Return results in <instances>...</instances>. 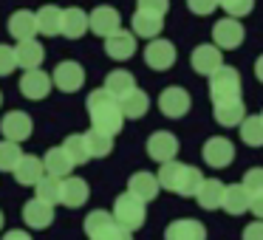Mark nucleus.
<instances>
[{"mask_svg": "<svg viewBox=\"0 0 263 240\" xmlns=\"http://www.w3.org/2000/svg\"><path fill=\"white\" fill-rule=\"evenodd\" d=\"M85 108H88V116H91L93 130L108 133V136L122 133V127H125V116H122V110H119V99L110 96L105 88H97V91L88 93Z\"/></svg>", "mask_w": 263, "mask_h": 240, "instance_id": "nucleus-1", "label": "nucleus"}, {"mask_svg": "<svg viewBox=\"0 0 263 240\" xmlns=\"http://www.w3.org/2000/svg\"><path fill=\"white\" fill-rule=\"evenodd\" d=\"M82 226H85L88 240H133V232H127L125 226H119L108 209L88 212Z\"/></svg>", "mask_w": 263, "mask_h": 240, "instance_id": "nucleus-2", "label": "nucleus"}, {"mask_svg": "<svg viewBox=\"0 0 263 240\" xmlns=\"http://www.w3.org/2000/svg\"><path fill=\"white\" fill-rule=\"evenodd\" d=\"M243 96V85H240V74L232 65H221L218 71L210 74V99L212 105L218 102H232V99Z\"/></svg>", "mask_w": 263, "mask_h": 240, "instance_id": "nucleus-3", "label": "nucleus"}, {"mask_svg": "<svg viewBox=\"0 0 263 240\" xmlns=\"http://www.w3.org/2000/svg\"><path fill=\"white\" fill-rule=\"evenodd\" d=\"M110 215H114V221L119 223V226H125L127 232H136V229L144 226V217H147V204H144V201H139V198H133L130 192H122V195H116Z\"/></svg>", "mask_w": 263, "mask_h": 240, "instance_id": "nucleus-4", "label": "nucleus"}, {"mask_svg": "<svg viewBox=\"0 0 263 240\" xmlns=\"http://www.w3.org/2000/svg\"><path fill=\"white\" fill-rule=\"evenodd\" d=\"M201 158H204L206 167H215V170H227L235 161V147L229 138L223 136H210L201 147Z\"/></svg>", "mask_w": 263, "mask_h": 240, "instance_id": "nucleus-5", "label": "nucleus"}, {"mask_svg": "<svg viewBox=\"0 0 263 240\" xmlns=\"http://www.w3.org/2000/svg\"><path fill=\"white\" fill-rule=\"evenodd\" d=\"M176 59H178L176 46L170 40H164V37H153L150 46L144 48V63L153 71H170L176 65Z\"/></svg>", "mask_w": 263, "mask_h": 240, "instance_id": "nucleus-6", "label": "nucleus"}, {"mask_svg": "<svg viewBox=\"0 0 263 240\" xmlns=\"http://www.w3.org/2000/svg\"><path fill=\"white\" fill-rule=\"evenodd\" d=\"M0 133H3L6 142L20 144L34 133V122H31V116L23 113V110H9V113L0 119Z\"/></svg>", "mask_w": 263, "mask_h": 240, "instance_id": "nucleus-7", "label": "nucleus"}, {"mask_svg": "<svg viewBox=\"0 0 263 240\" xmlns=\"http://www.w3.org/2000/svg\"><path fill=\"white\" fill-rule=\"evenodd\" d=\"M51 85L60 88L63 93H77L85 85V68H82L80 63H74V59H65V63H60L57 68H54Z\"/></svg>", "mask_w": 263, "mask_h": 240, "instance_id": "nucleus-8", "label": "nucleus"}, {"mask_svg": "<svg viewBox=\"0 0 263 240\" xmlns=\"http://www.w3.org/2000/svg\"><path fill=\"white\" fill-rule=\"evenodd\" d=\"M91 198V187H88L85 178L80 175H65L60 181V204L68 206V209H80V206L88 204Z\"/></svg>", "mask_w": 263, "mask_h": 240, "instance_id": "nucleus-9", "label": "nucleus"}, {"mask_svg": "<svg viewBox=\"0 0 263 240\" xmlns=\"http://www.w3.org/2000/svg\"><path fill=\"white\" fill-rule=\"evenodd\" d=\"M243 37H246V31H243V26H240V20L223 17V20H218L215 29H212V40H215L212 46L221 48V51H232V48H238L240 43H243Z\"/></svg>", "mask_w": 263, "mask_h": 240, "instance_id": "nucleus-10", "label": "nucleus"}, {"mask_svg": "<svg viewBox=\"0 0 263 240\" xmlns=\"http://www.w3.org/2000/svg\"><path fill=\"white\" fill-rule=\"evenodd\" d=\"M190 105H193L190 93L184 91V88H178V85H170V88H164V91L159 93V110L164 116H170V119H181V116H187Z\"/></svg>", "mask_w": 263, "mask_h": 240, "instance_id": "nucleus-11", "label": "nucleus"}, {"mask_svg": "<svg viewBox=\"0 0 263 240\" xmlns=\"http://www.w3.org/2000/svg\"><path fill=\"white\" fill-rule=\"evenodd\" d=\"M178 138L173 136L170 130H156L153 136L147 138V155L156 161V164H164V161H173L178 155Z\"/></svg>", "mask_w": 263, "mask_h": 240, "instance_id": "nucleus-12", "label": "nucleus"}, {"mask_svg": "<svg viewBox=\"0 0 263 240\" xmlns=\"http://www.w3.org/2000/svg\"><path fill=\"white\" fill-rule=\"evenodd\" d=\"M20 93L31 102H40L51 93V74H46L43 68H34V71H23L20 76Z\"/></svg>", "mask_w": 263, "mask_h": 240, "instance_id": "nucleus-13", "label": "nucleus"}, {"mask_svg": "<svg viewBox=\"0 0 263 240\" xmlns=\"http://www.w3.org/2000/svg\"><path fill=\"white\" fill-rule=\"evenodd\" d=\"M119 29H122V17L114 6H97L88 14V31H93L97 37H110Z\"/></svg>", "mask_w": 263, "mask_h": 240, "instance_id": "nucleus-14", "label": "nucleus"}, {"mask_svg": "<svg viewBox=\"0 0 263 240\" xmlns=\"http://www.w3.org/2000/svg\"><path fill=\"white\" fill-rule=\"evenodd\" d=\"M190 65H193V71H198L201 76H210L212 71H218L223 65V51L215 46H210V43H204V46H198L190 54Z\"/></svg>", "mask_w": 263, "mask_h": 240, "instance_id": "nucleus-15", "label": "nucleus"}, {"mask_svg": "<svg viewBox=\"0 0 263 240\" xmlns=\"http://www.w3.org/2000/svg\"><path fill=\"white\" fill-rule=\"evenodd\" d=\"M164 240H206V226L195 217H178L164 229Z\"/></svg>", "mask_w": 263, "mask_h": 240, "instance_id": "nucleus-16", "label": "nucleus"}, {"mask_svg": "<svg viewBox=\"0 0 263 240\" xmlns=\"http://www.w3.org/2000/svg\"><path fill=\"white\" fill-rule=\"evenodd\" d=\"M43 59H46V48H43V43L37 40H23L14 46V63H17V68L23 71H34L43 65Z\"/></svg>", "mask_w": 263, "mask_h": 240, "instance_id": "nucleus-17", "label": "nucleus"}, {"mask_svg": "<svg viewBox=\"0 0 263 240\" xmlns=\"http://www.w3.org/2000/svg\"><path fill=\"white\" fill-rule=\"evenodd\" d=\"M105 54L110 59H130L136 54V37H133V31L119 29L110 37H105Z\"/></svg>", "mask_w": 263, "mask_h": 240, "instance_id": "nucleus-18", "label": "nucleus"}, {"mask_svg": "<svg viewBox=\"0 0 263 240\" xmlns=\"http://www.w3.org/2000/svg\"><path fill=\"white\" fill-rule=\"evenodd\" d=\"M127 192H130L133 198L150 204V201L159 198L161 187H159V181H156L153 172H144L142 170V172H133V175H130V181H127Z\"/></svg>", "mask_w": 263, "mask_h": 240, "instance_id": "nucleus-19", "label": "nucleus"}, {"mask_svg": "<svg viewBox=\"0 0 263 240\" xmlns=\"http://www.w3.org/2000/svg\"><path fill=\"white\" fill-rule=\"evenodd\" d=\"M23 221L29 229H48L54 223V206L43 204V201L31 198L23 204Z\"/></svg>", "mask_w": 263, "mask_h": 240, "instance_id": "nucleus-20", "label": "nucleus"}, {"mask_svg": "<svg viewBox=\"0 0 263 240\" xmlns=\"http://www.w3.org/2000/svg\"><path fill=\"white\" fill-rule=\"evenodd\" d=\"M14 178H17V184H23V187H34L37 181H40L43 175H46V170H43V158L40 155H20L17 167H14Z\"/></svg>", "mask_w": 263, "mask_h": 240, "instance_id": "nucleus-21", "label": "nucleus"}, {"mask_svg": "<svg viewBox=\"0 0 263 240\" xmlns=\"http://www.w3.org/2000/svg\"><path fill=\"white\" fill-rule=\"evenodd\" d=\"M60 34L68 40H80L82 34H88V12L82 9H63V20H60Z\"/></svg>", "mask_w": 263, "mask_h": 240, "instance_id": "nucleus-22", "label": "nucleus"}, {"mask_svg": "<svg viewBox=\"0 0 263 240\" xmlns=\"http://www.w3.org/2000/svg\"><path fill=\"white\" fill-rule=\"evenodd\" d=\"M223 187L227 184L221 181V178H204L198 187V192L193 195L195 201H198L201 209H221V198H223Z\"/></svg>", "mask_w": 263, "mask_h": 240, "instance_id": "nucleus-23", "label": "nucleus"}, {"mask_svg": "<svg viewBox=\"0 0 263 240\" xmlns=\"http://www.w3.org/2000/svg\"><path fill=\"white\" fill-rule=\"evenodd\" d=\"M212 116L221 127H238L246 116V105L243 99H232V102H218L212 105Z\"/></svg>", "mask_w": 263, "mask_h": 240, "instance_id": "nucleus-24", "label": "nucleus"}, {"mask_svg": "<svg viewBox=\"0 0 263 240\" xmlns=\"http://www.w3.org/2000/svg\"><path fill=\"white\" fill-rule=\"evenodd\" d=\"M119 110H122L125 119H142L150 110V96L142 88H133V91H127L125 96L119 99Z\"/></svg>", "mask_w": 263, "mask_h": 240, "instance_id": "nucleus-25", "label": "nucleus"}, {"mask_svg": "<svg viewBox=\"0 0 263 240\" xmlns=\"http://www.w3.org/2000/svg\"><path fill=\"white\" fill-rule=\"evenodd\" d=\"M221 209L227 215H243V212H249V192L240 184H227L223 187V198H221Z\"/></svg>", "mask_w": 263, "mask_h": 240, "instance_id": "nucleus-26", "label": "nucleus"}, {"mask_svg": "<svg viewBox=\"0 0 263 240\" xmlns=\"http://www.w3.org/2000/svg\"><path fill=\"white\" fill-rule=\"evenodd\" d=\"M9 34L14 37L17 43L23 40H34L37 37V23H34V12H14L9 17Z\"/></svg>", "mask_w": 263, "mask_h": 240, "instance_id": "nucleus-27", "label": "nucleus"}, {"mask_svg": "<svg viewBox=\"0 0 263 240\" xmlns=\"http://www.w3.org/2000/svg\"><path fill=\"white\" fill-rule=\"evenodd\" d=\"M60 20H63V9L57 6H43L34 12L37 34L43 37H60Z\"/></svg>", "mask_w": 263, "mask_h": 240, "instance_id": "nucleus-28", "label": "nucleus"}, {"mask_svg": "<svg viewBox=\"0 0 263 240\" xmlns=\"http://www.w3.org/2000/svg\"><path fill=\"white\" fill-rule=\"evenodd\" d=\"M43 170H46V175L65 178V175L74 172V164H71V158L63 153V147H51L46 155H43Z\"/></svg>", "mask_w": 263, "mask_h": 240, "instance_id": "nucleus-29", "label": "nucleus"}, {"mask_svg": "<svg viewBox=\"0 0 263 240\" xmlns=\"http://www.w3.org/2000/svg\"><path fill=\"white\" fill-rule=\"evenodd\" d=\"M133 88H136V76H133L130 71L116 68V71H110V74L105 76V91H108L110 96H116V99H122L127 91H133Z\"/></svg>", "mask_w": 263, "mask_h": 240, "instance_id": "nucleus-30", "label": "nucleus"}, {"mask_svg": "<svg viewBox=\"0 0 263 240\" xmlns=\"http://www.w3.org/2000/svg\"><path fill=\"white\" fill-rule=\"evenodd\" d=\"M82 138H85V147L91 158H105V155L114 153V136H108V133H99L91 127L88 133H82Z\"/></svg>", "mask_w": 263, "mask_h": 240, "instance_id": "nucleus-31", "label": "nucleus"}, {"mask_svg": "<svg viewBox=\"0 0 263 240\" xmlns=\"http://www.w3.org/2000/svg\"><path fill=\"white\" fill-rule=\"evenodd\" d=\"M161 26H164V20H161V17H153V14H144V12H136V14H133V20H130L133 37H147V40L159 37Z\"/></svg>", "mask_w": 263, "mask_h": 240, "instance_id": "nucleus-32", "label": "nucleus"}, {"mask_svg": "<svg viewBox=\"0 0 263 240\" xmlns=\"http://www.w3.org/2000/svg\"><path fill=\"white\" fill-rule=\"evenodd\" d=\"M63 147V153L71 158V164L74 167H82L85 161H91V155H88V147H85V138H82V133H71V136H65V142L60 144Z\"/></svg>", "mask_w": 263, "mask_h": 240, "instance_id": "nucleus-33", "label": "nucleus"}, {"mask_svg": "<svg viewBox=\"0 0 263 240\" xmlns=\"http://www.w3.org/2000/svg\"><path fill=\"white\" fill-rule=\"evenodd\" d=\"M181 172H184V164H181L178 158L164 161V164H159V172H156V181H159V187H161V189H167V192H176Z\"/></svg>", "mask_w": 263, "mask_h": 240, "instance_id": "nucleus-34", "label": "nucleus"}, {"mask_svg": "<svg viewBox=\"0 0 263 240\" xmlns=\"http://www.w3.org/2000/svg\"><path fill=\"white\" fill-rule=\"evenodd\" d=\"M60 181H63V178L43 175L40 181L34 184V198L43 201V204H48V206H57L60 204Z\"/></svg>", "mask_w": 263, "mask_h": 240, "instance_id": "nucleus-35", "label": "nucleus"}, {"mask_svg": "<svg viewBox=\"0 0 263 240\" xmlns=\"http://www.w3.org/2000/svg\"><path fill=\"white\" fill-rule=\"evenodd\" d=\"M201 181H204V172H201L198 167H190V164H184V172H181V178H178L176 195H181V198H193V195L198 192Z\"/></svg>", "mask_w": 263, "mask_h": 240, "instance_id": "nucleus-36", "label": "nucleus"}, {"mask_svg": "<svg viewBox=\"0 0 263 240\" xmlns=\"http://www.w3.org/2000/svg\"><path fill=\"white\" fill-rule=\"evenodd\" d=\"M240 142L249 147H263V122L260 116H243L240 122Z\"/></svg>", "mask_w": 263, "mask_h": 240, "instance_id": "nucleus-37", "label": "nucleus"}, {"mask_svg": "<svg viewBox=\"0 0 263 240\" xmlns=\"http://www.w3.org/2000/svg\"><path fill=\"white\" fill-rule=\"evenodd\" d=\"M20 155H23V150H20V144L14 142H0V172H12L14 167H17Z\"/></svg>", "mask_w": 263, "mask_h": 240, "instance_id": "nucleus-38", "label": "nucleus"}, {"mask_svg": "<svg viewBox=\"0 0 263 240\" xmlns=\"http://www.w3.org/2000/svg\"><path fill=\"white\" fill-rule=\"evenodd\" d=\"M218 9H223L227 12V17H246V14L255 9V0H218Z\"/></svg>", "mask_w": 263, "mask_h": 240, "instance_id": "nucleus-39", "label": "nucleus"}, {"mask_svg": "<svg viewBox=\"0 0 263 240\" xmlns=\"http://www.w3.org/2000/svg\"><path fill=\"white\" fill-rule=\"evenodd\" d=\"M240 187L249 192V201L257 198V195H263V167H255V170L246 172L243 181H240Z\"/></svg>", "mask_w": 263, "mask_h": 240, "instance_id": "nucleus-40", "label": "nucleus"}, {"mask_svg": "<svg viewBox=\"0 0 263 240\" xmlns=\"http://www.w3.org/2000/svg\"><path fill=\"white\" fill-rule=\"evenodd\" d=\"M167 9H170V0H136V12L153 14V17H167Z\"/></svg>", "mask_w": 263, "mask_h": 240, "instance_id": "nucleus-41", "label": "nucleus"}, {"mask_svg": "<svg viewBox=\"0 0 263 240\" xmlns=\"http://www.w3.org/2000/svg\"><path fill=\"white\" fill-rule=\"evenodd\" d=\"M14 68H17V63H14V48L3 43L0 46V76H9Z\"/></svg>", "mask_w": 263, "mask_h": 240, "instance_id": "nucleus-42", "label": "nucleus"}, {"mask_svg": "<svg viewBox=\"0 0 263 240\" xmlns=\"http://www.w3.org/2000/svg\"><path fill=\"white\" fill-rule=\"evenodd\" d=\"M187 6L193 14H198V17H206V14H212L218 9V0H187Z\"/></svg>", "mask_w": 263, "mask_h": 240, "instance_id": "nucleus-43", "label": "nucleus"}, {"mask_svg": "<svg viewBox=\"0 0 263 240\" xmlns=\"http://www.w3.org/2000/svg\"><path fill=\"white\" fill-rule=\"evenodd\" d=\"M243 240H263V221H252L243 229Z\"/></svg>", "mask_w": 263, "mask_h": 240, "instance_id": "nucleus-44", "label": "nucleus"}, {"mask_svg": "<svg viewBox=\"0 0 263 240\" xmlns=\"http://www.w3.org/2000/svg\"><path fill=\"white\" fill-rule=\"evenodd\" d=\"M0 240H34V237H31L29 232H23V229H9Z\"/></svg>", "mask_w": 263, "mask_h": 240, "instance_id": "nucleus-45", "label": "nucleus"}, {"mask_svg": "<svg viewBox=\"0 0 263 240\" xmlns=\"http://www.w3.org/2000/svg\"><path fill=\"white\" fill-rule=\"evenodd\" d=\"M249 212L257 217V221H263V195H257V198L249 201Z\"/></svg>", "mask_w": 263, "mask_h": 240, "instance_id": "nucleus-46", "label": "nucleus"}, {"mask_svg": "<svg viewBox=\"0 0 263 240\" xmlns=\"http://www.w3.org/2000/svg\"><path fill=\"white\" fill-rule=\"evenodd\" d=\"M255 76H257V79L263 82V54H260V57L255 59Z\"/></svg>", "mask_w": 263, "mask_h": 240, "instance_id": "nucleus-47", "label": "nucleus"}, {"mask_svg": "<svg viewBox=\"0 0 263 240\" xmlns=\"http://www.w3.org/2000/svg\"><path fill=\"white\" fill-rule=\"evenodd\" d=\"M0 229H3V212H0Z\"/></svg>", "mask_w": 263, "mask_h": 240, "instance_id": "nucleus-48", "label": "nucleus"}, {"mask_svg": "<svg viewBox=\"0 0 263 240\" xmlns=\"http://www.w3.org/2000/svg\"><path fill=\"white\" fill-rule=\"evenodd\" d=\"M0 105H3V93H0Z\"/></svg>", "mask_w": 263, "mask_h": 240, "instance_id": "nucleus-49", "label": "nucleus"}, {"mask_svg": "<svg viewBox=\"0 0 263 240\" xmlns=\"http://www.w3.org/2000/svg\"><path fill=\"white\" fill-rule=\"evenodd\" d=\"M257 116H260V122H263V113H257Z\"/></svg>", "mask_w": 263, "mask_h": 240, "instance_id": "nucleus-50", "label": "nucleus"}]
</instances>
